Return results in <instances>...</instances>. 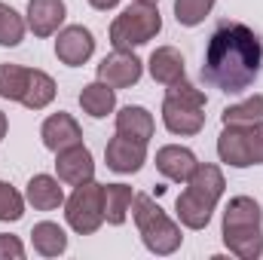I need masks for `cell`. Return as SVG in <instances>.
Here are the masks:
<instances>
[{
  "label": "cell",
  "instance_id": "1",
  "mask_svg": "<svg viewBox=\"0 0 263 260\" xmlns=\"http://www.w3.org/2000/svg\"><path fill=\"white\" fill-rule=\"evenodd\" d=\"M263 67L260 37L242 22H220L205 46L202 80L227 95H239L254 86Z\"/></svg>",
  "mask_w": 263,
  "mask_h": 260
},
{
  "label": "cell",
  "instance_id": "2",
  "mask_svg": "<svg viewBox=\"0 0 263 260\" xmlns=\"http://www.w3.org/2000/svg\"><path fill=\"white\" fill-rule=\"evenodd\" d=\"M223 245L242 260H257L263 254V211L257 199L233 196L223 208Z\"/></svg>",
  "mask_w": 263,
  "mask_h": 260
},
{
  "label": "cell",
  "instance_id": "3",
  "mask_svg": "<svg viewBox=\"0 0 263 260\" xmlns=\"http://www.w3.org/2000/svg\"><path fill=\"white\" fill-rule=\"evenodd\" d=\"M223 175L217 165L211 162H199L196 172L190 175L187 181V190L178 196L175 202V211H178V220L187 227V230H205L220 196H223Z\"/></svg>",
  "mask_w": 263,
  "mask_h": 260
},
{
  "label": "cell",
  "instance_id": "4",
  "mask_svg": "<svg viewBox=\"0 0 263 260\" xmlns=\"http://www.w3.org/2000/svg\"><path fill=\"white\" fill-rule=\"evenodd\" d=\"M132 217H135V227H138V233H141V242H144V248H147L150 254L165 257V254H175V251L181 248V242H184L181 227H178L147 193L135 196V202H132Z\"/></svg>",
  "mask_w": 263,
  "mask_h": 260
},
{
  "label": "cell",
  "instance_id": "5",
  "mask_svg": "<svg viewBox=\"0 0 263 260\" xmlns=\"http://www.w3.org/2000/svg\"><path fill=\"white\" fill-rule=\"evenodd\" d=\"M205 92L187 80L165 86L162 101V123L172 135H199L205 126Z\"/></svg>",
  "mask_w": 263,
  "mask_h": 260
},
{
  "label": "cell",
  "instance_id": "6",
  "mask_svg": "<svg viewBox=\"0 0 263 260\" xmlns=\"http://www.w3.org/2000/svg\"><path fill=\"white\" fill-rule=\"evenodd\" d=\"M162 31V15L153 3H132L129 9H123L114 25H110V43L114 49H135L150 43L156 34Z\"/></svg>",
  "mask_w": 263,
  "mask_h": 260
},
{
  "label": "cell",
  "instance_id": "7",
  "mask_svg": "<svg viewBox=\"0 0 263 260\" xmlns=\"http://www.w3.org/2000/svg\"><path fill=\"white\" fill-rule=\"evenodd\" d=\"M217 156L220 162L233 169L263 165V120L242 123V126H223L217 138Z\"/></svg>",
  "mask_w": 263,
  "mask_h": 260
},
{
  "label": "cell",
  "instance_id": "8",
  "mask_svg": "<svg viewBox=\"0 0 263 260\" xmlns=\"http://www.w3.org/2000/svg\"><path fill=\"white\" fill-rule=\"evenodd\" d=\"M65 220L73 233L92 236L104 224V184H77L73 193L65 199Z\"/></svg>",
  "mask_w": 263,
  "mask_h": 260
},
{
  "label": "cell",
  "instance_id": "9",
  "mask_svg": "<svg viewBox=\"0 0 263 260\" xmlns=\"http://www.w3.org/2000/svg\"><path fill=\"white\" fill-rule=\"evenodd\" d=\"M141 73H144V65L132 49H114L98 65V80L107 83L110 89H129L141 80Z\"/></svg>",
  "mask_w": 263,
  "mask_h": 260
},
{
  "label": "cell",
  "instance_id": "10",
  "mask_svg": "<svg viewBox=\"0 0 263 260\" xmlns=\"http://www.w3.org/2000/svg\"><path fill=\"white\" fill-rule=\"evenodd\" d=\"M104 159H107V169L117 172V175H135L141 172V165L147 162V144L129 138V135H114L104 147Z\"/></svg>",
  "mask_w": 263,
  "mask_h": 260
},
{
  "label": "cell",
  "instance_id": "11",
  "mask_svg": "<svg viewBox=\"0 0 263 260\" xmlns=\"http://www.w3.org/2000/svg\"><path fill=\"white\" fill-rule=\"evenodd\" d=\"M95 52V37L89 28L83 25H67L59 31V40H55V59L67 67H80L86 65Z\"/></svg>",
  "mask_w": 263,
  "mask_h": 260
},
{
  "label": "cell",
  "instance_id": "12",
  "mask_svg": "<svg viewBox=\"0 0 263 260\" xmlns=\"http://www.w3.org/2000/svg\"><path fill=\"white\" fill-rule=\"evenodd\" d=\"M55 172H59V181L62 184H70V187L92 181L95 178V162H92L89 147L73 144L67 150H59L55 153Z\"/></svg>",
  "mask_w": 263,
  "mask_h": 260
},
{
  "label": "cell",
  "instance_id": "13",
  "mask_svg": "<svg viewBox=\"0 0 263 260\" xmlns=\"http://www.w3.org/2000/svg\"><path fill=\"white\" fill-rule=\"evenodd\" d=\"M196 165H199V159L190 147L165 144V147L156 150V169H159V175L168 178V181H175V184H187L190 175L196 172Z\"/></svg>",
  "mask_w": 263,
  "mask_h": 260
},
{
  "label": "cell",
  "instance_id": "14",
  "mask_svg": "<svg viewBox=\"0 0 263 260\" xmlns=\"http://www.w3.org/2000/svg\"><path fill=\"white\" fill-rule=\"evenodd\" d=\"M40 138H43V147H46V150L59 153V150L73 147V144H83V129H80V123H77L70 114L59 110V114L46 117V123H43V129H40Z\"/></svg>",
  "mask_w": 263,
  "mask_h": 260
},
{
  "label": "cell",
  "instance_id": "15",
  "mask_svg": "<svg viewBox=\"0 0 263 260\" xmlns=\"http://www.w3.org/2000/svg\"><path fill=\"white\" fill-rule=\"evenodd\" d=\"M28 28L34 31V37H52L62 22H65L67 9H65V0H28Z\"/></svg>",
  "mask_w": 263,
  "mask_h": 260
},
{
  "label": "cell",
  "instance_id": "16",
  "mask_svg": "<svg viewBox=\"0 0 263 260\" xmlns=\"http://www.w3.org/2000/svg\"><path fill=\"white\" fill-rule=\"evenodd\" d=\"M25 199L37 208V211H55L59 205H65V190L59 184V178L52 175H34L28 181Z\"/></svg>",
  "mask_w": 263,
  "mask_h": 260
},
{
  "label": "cell",
  "instance_id": "17",
  "mask_svg": "<svg viewBox=\"0 0 263 260\" xmlns=\"http://www.w3.org/2000/svg\"><path fill=\"white\" fill-rule=\"evenodd\" d=\"M150 77L162 86H172L178 80H184V55L175 46H159L150 55Z\"/></svg>",
  "mask_w": 263,
  "mask_h": 260
},
{
  "label": "cell",
  "instance_id": "18",
  "mask_svg": "<svg viewBox=\"0 0 263 260\" xmlns=\"http://www.w3.org/2000/svg\"><path fill=\"white\" fill-rule=\"evenodd\" d=\"M153 129H156L153 114L147 107H141V104H129V107H123L117 114V132L120 135H129V138H138V141L147 144L153 138Z\"/></svg>",
  "mask_w": 263,
  "mask_h": 260
},
{
  "label": "cell",
  "instance_id": "19",
  "mask_svg": "<svg viewBox=\"0 0 263 260\" xmlns=\"http://www.w3.org/2000/svg\"><path fill=\"white\" fill-rule=\"evenodd\" d=\"M80 107H83V114H89V117H95V120H104V117L117 107V89H110L107 83L95 80V83L83 86V92H80Z\"/></svg>",
  "mask_w": 263,
  "mask_h": 260
},
{
  "label": "cell",
  "instance_id": "20",
  "mask_svg": "<svg viewBox=\"0 0 263 260\" xmlns=\"http://www.w3.org/2000/svg\"><path fill=\"white\" fill-rule=\"evenodd\" d=\"M132 202L135 193L129 184H104V220L110 227H123L132 211Z\"/></svg>",
  "mask_w": 263,
  "mask_h": 260
},
{
  "label": "cell",
  "instance_id": "21",
  "mask_svg": "<svg viewBox=\"0 0 263 260\" xmlns=\"http://www.w3.org/2000/svg\"><path fill=\"white\" fill-rule=\"evenodd\" d=\"M31 242H34V251L43 257H59L67 251V233L52 220H40L31 230Z\"/></svg>",
  "mask_w": 263,
  "mask_h": 260
},
{
  "label": "cell",
  "instance_id": "22",
  "mask_svg": "<svg viewBox=\"0 0 263 260\" xmlns=\"http://www.w3.org/2000/svg\"><path fill=\"white\" fill-rule=\"evenodd\" d=\"M55 98V80L46 73V70H34L31 67V77H28V89L22 95V104L28 110H43L49 107Z\"/></svg>",
  "mask_w": 263,
  "mask_h": 260
},
{
  "label": "cell",
  "instance_id": "23",
  "mask_svg": "<svg viewBox=\"0 0 263 260\" xmlns=\"http://www.w3.org/2000/svg\"><path fill=\"white\" fill-rule=\"evenodd\" d=\"M28 77H31V67L9 65V62L0 65V98L22 104V95L28 89Z\"/></svg>",
  "mask_w": 263,
  "mask_h": 260
},
{
  "label": "cell",
  "instance_id": "24",
  "mask_svg": "<svg viewBox=\"0 0 263 260\" xmlns=\"http://www.w3.org/2000/svg\"><path fill=\"white\" fill-rule=\"evenodd\" d=\"M220 120H223V126H242V123H257V120H263V95H251V98H245L239 104L223 107Z\"/></svg>",
  "mask_w": 263,
  "mask_h": 260
},
{
  "label": "cell",
  "instance_id": "25",
  "mask_svg": "<svg viewBox=\"0 0 263 260\" xmlns=\"http://www.w3.org/2000/svg\"><path fill=\"white\" fill-rule=\"evenodd\" d=\"M28 22L6 3H0V46H18Z\"/></svg>",
  "mask_w": 263,
  "mask_h": 260
},
{
  "label": "cell",
  "instance_id": "26",
  "mask_svg": "<svg viewBox=\"0 0 263 260\" xmlns=\"http://www.w3.org/2000/svg\"><path fill=\"white\" fill-rule=\"evenodd\" d=\"M214 9V0H175V18L184 28H196Z\"/></svg>",
  "mask_w": 263,
  "mask_h": 260
},
{
  "label": "cell",
  "instance_id": "27",
  "mask_svg": "<svg viewBox=\"0 0 263 260\" xmlns=\"http://www.w3.org/2000/svg\"><path fill=\"white\" fill-rule=\"evenodd\" d=\"M25 214V196L12 184L0 181V220H18Z\"/></svg>",
  "mask_w": 263,
  "mask_h": 260
},
{
  "label": "cell",
  "instance_id": "28",
  "mask_svg": "<svg viewBox=\"0 0 263 260\" xmlns=\"http://www.w3.org/2000/svg\"><path fill=\"white\" fill-rule=\"evenodd\" d=\"M25 257V245L9 236V233H0V260H22Z\"/></svg>",
  "mask_w": 263,
  "mask_h": 260
},
{
  "label": "cell",
  "instance_id": "29",
  "mask_svg": "<svg viewBox=\"0 0 263 260\" xmlns=\"http://www.w3.org/2000/svg\"><path fill=\"white\" fill-rule=\"evenodd\" d=\"M120 0H89V6H95V9H101V12H107V9H114Z\"/></svg>",
  "mask_w": 263,
  "mask_h": 260
},
{
  "label": "cell",
  "instance_id": "30",
  "mask_svg": "<svg viewBox=\"0 0 263 260\" xmlns=\"http://www.w3.org/2000/svg\"><path fill=\"white\" fill-rule=\"evenodd\" d=\"M6 129H9V123H6V114L0 110V141L6 138Z\"/></svg>",
  "mask_w": 263,
  "mask_h": 260
},
{
  "label": "cell",
  "instance_id": "31",
  "mask_svg": "<svg viewBox=\"0 0 263 260\" xmlns=\"http://www.w3.org/2000/svg\"><path fill=\"white\" fill-rule=\"evenodd\" d=\"M135 3H153V6H156V3H159V0H135Z\"/></svg>",
  "mask_w": 263,
  "mask_h": 260
}]
</instances>
